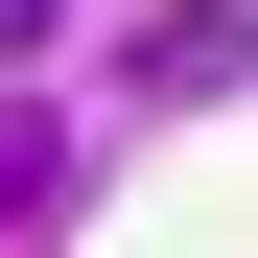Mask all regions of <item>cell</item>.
Masks as SVG:
<instances>
[{
	"instance_id": "cell-1",
	"label": "cell",
	"mask_w": 258,
	"mask_h": 258,
	"mask_svg": "<svg viewBox=\"0 0 258 258\" xmlns=\"http://www.w3.org/2000/svg\"><path fill=\"white\" fill-rule=\"evenodd\" d=\"M141 71H164V94H235V71H258V24H235V0H164V24H141Z\"/></svg>"
}]
</instances>
